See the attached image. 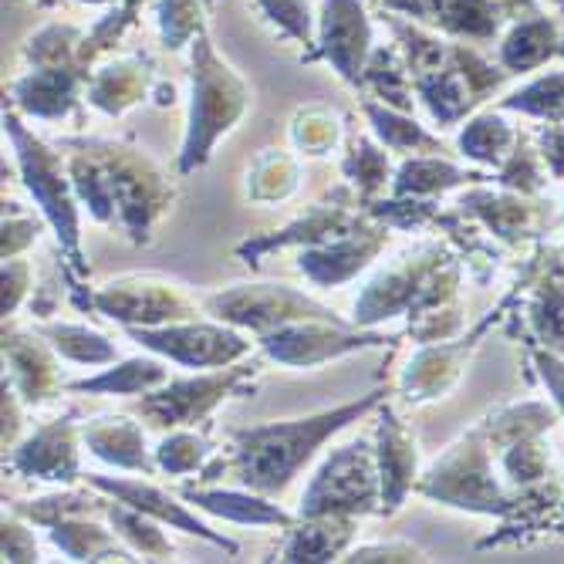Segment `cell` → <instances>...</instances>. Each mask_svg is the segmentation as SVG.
<instances>
[{"label":"cell","mask_w":564,"mask_h":564,"mask_svg":"<svg viewBox=\"0 0 564 564\" xmlns=\"http://www.w3.org/2000/svg\"><path fill=\"white\" fill-rule=\"evenodd\" d=\"M376 402H379V392L366 395L362 402H348V405L328 409V413L307 416V420L240 430L234 436L237 480L258 494H281L328 436H335L358 416H366Z\"/></svg>","instance_id":"6da1fadb"},{"label":"cell","mask_w":564,"mask_h":564,"mask_svg":"<svg viewBox=\"0 0 564 564\" xmlns=\"http://www.w3.org/2000/svg\"><path fill=\"white\" fill-rule=\"evenodd\" d=\"M72 183L98 220H119L139 234L163 214V176L132 149L82 145L72 156Z\"/></svg>","instance_id":"7a4b0ae2"},{"label":"cell","mask_w":564,"mask_h":564,"mask_svg":"<svg viewBox=\"0 0 564 564\" xmlns=\"http://www.w3.org/2000/svg\"><path fill=\"white\" fill-rule=\"evenodd\" d=\"M247 106H250L247 85L224 58H217L207 31H199L193 41V95H189V119L180 152V170L193 173L207 163L220 135H227L243 119Z\"/></svg>","instance_id":"3957f363"},{"label":"cell","mask_w":564,"mask_h":564,"mask_svg":"<svg viewBox=\"0 0 564 564\" xmlns=\"http://www.w3.org/2000/svg\"><path fill=\"white\" fill-rule=\"evenodd\" d=\"M379 500H382V480H379L376 449H369V443H348L325 459V467L301 497V518L369 514Z\"/></svg>","instance_id":"277c9868"},{"label":"cell","mask_w":564,"mask_h":564,"mask_svg":"<svg viewBox=\"0 0 564 564\" xmlns=\"http://www.w3.org/2000/svg\"><path fill=\"white\" fill-rule=\"evenodd\" d=\"M4 129H8V135L14 142L24 186L41 203V210L51 220V227L58 230V240L68 250V258L75 264H82V250H78V203L72 196V186L75 183H68V176L62 170V160H58V152H51L44 142H37L34 135H28L14 116H4Z\"/></svg>","instance_id":"5b68a950"},{"label":"cell","mask_w":564,"mask_h":564,"mask_svg":"<svg viewBox=\"0 0 564 564\" xmlns=\"http://www.w3.org/2000/svg\"><path fill=\"white\" fill-rule=\"evenodd\" d=\"M207 312L227 325L250 328L258 335L278 332L294 322H338L328 307L288 284H237L207 297Z\"/></svg>","instance_id":"8992f818"},{"label":"cell","mask_w":564,"mask_h":564,"mask_svg":"<svg viewBox=\"0 0 564 564\" xmlns=\"http://www.w3.org/2000/svg\"><path fill=\"white\" fill-rule=\"evenodd\" d=\"M129 335L149 348L189 369H214L230 366L250 351V341L224 325H199V322H170V325H129Z\"/></svg>","instance_id":"52a82bcc"},{"label":"cell","mask_w":564,"mask_h":564,"mask_svg":"<svg viewBox=\"0 0 564 564\" xmlns=\"http://www.w3.org/2000/svg\"><path fill=\"white\" fill-rule=\"evenodd\" d=\"M423 494L446 500L453 507L487 510V514L507 507V500L500 497V487L494 484L490 459L477 433L467 436L459 446H453V453L443 456V464L430 470V477L423 480Z\"/></svg>","instance_id":"ba28073f"},{"label":"cell","mask_w":564,"mask_h":564,"mask_svg":"<svg viewBox=\"0 0 564 564\" xmlns=\"http://www.w3.org/2000/svg\"><path fill=\"white\" fill-rule=\"evenodd\" d=\"M95 307L109 318H119L126 325H170V322H189L196 318V307L180 291V284H170L163 278H122L106 284L95 294Z\"/></svg>","instance_id":"9c48e42d"},{"label":"cell","mask_w":564,"mask_h":564,"mask_svg":"<svg viewBox=\"0 0 564 564\" xmlns=\"http://www.w3.org/2000/svg\"><path fill=\"white\" fill-rule=\"evenodd\" d=\"M261 341L274 362L291 366V369H312V366L328 362V358H338L358 348H372L382 341V335L348 332L341 322H294L278 332H268Z\"/></svg>","instance_id":"30bf717a"},{"label":"cell","mask_w":564,"mask_h":564,"mask_svg":"<svg viewBox=\"0 0 564 564\" xmlns=\"http://www.w3.org/2000/svg\"><path fill=\"white\" fill-rule=\"evenodd\" d=\"M250 369H243V366H237V369L220 366L210 376L180 379V382H170L166 389H152L142 399V413L149 420H156L160 426H189L207 416L217 402H224L240 386V379Z\"/></svg>","instance_id":"8fae6325"},{"label":"cell","mask_w":564,"mask_h":564,"mask_svg":"<svg viewBox=\"0 0 564 564\" xmlns=\"http://www.w3.org/2000/svg\"><path fill=\"white\" fill-rule=\"evenodd\" d=\"M322 55L335 65V72L358 85L366 75V55L372 44V24L362 11V0H325L322 8Z\"/></svg>","instance_id":"7c38bea8"},{"label":"cell","mask_w":564,"mask_h":564,"mask_svg":"<svg viewBox=\"0 0 564 564\" xmlns=\"http://www.w3.org/2000/svg\"><path fill=\"white\" fill-rule=\"evenodd\" d=\"M88 480H91L95 490L112 494L116 500L135 507L139 514H145V518H156L160 524L180 528V531L196 534V538H207V541H214L217 547H224V551H230V554L237 551L234 541H227L224 534H214L207 524H199L183 503H176V500H173L166 490H160V487H152V484H145V480H112V477H88Z\"/></svg>","instance_id":"4fadbf2b"},{"label":"cell","mask_w":564,"mask_h":564,"mask_svg":"<svg viewBox=\"0 0 564 564\" xmlns=\"http://www.w3.org/2000/svg\"><path fill=\"white\" fill-rule=\"evenodd\" d=\"M382 243H386V230H369V234L351 230L322 250H307L301 258V271L318 284L348 281L355 271H362L376 258Z\"/></svg>","instance_id":"5bb4252c"},{"label":"cell","mask_w":564,"mask_h":564,"mask_svg":"<svg viewBox=\"0 0 564 564\" xmlns=\"http://www.w3.org/2000/svg\"><path fill=\"white\" fill-rule=\"evenodd\" d=\"M14 467L41 480H75L78 446L68 423H51L37 430L21 449H14Z\"/></svg>","instance_id":"9a60e30c"},{"label":"cell","mask_w":564,"mask_h":564,"mask_svg":"<svg viewBox=\"0 0 564 564\" xmlns=\"http://www.w3.org/2000/svg\"><path fill=\"white\" fill-rule=\"evenodd\" d=\"M433 253H420V258H405L399 268H392L389 274H382L379 281H372V288L362 294L355 307V322L358 325H372V322H382L389 315H395L399 307H405L413 301V294L420 291V284L430 278L433 271Z\"/></svg>","instance_id":"2e32d148"},{"label":"cell","mask_w":564,"mask_h":564,"mask_svg":"<svg viewBox=\"0 0 564 564\" xmlns=\"http://www.w3.org/2000/svg\"><path fill=\"white\" fill-rule=\"evenodd\" d=\"M88 449L106 459V464H116L122 470H139V474H152V459L145 453V433L139 423L126 420V416H106V420H91L82 430Z\"/></svg>","instance_id":"e0dca14e"},{"label":"cell","mask_w":564,"mask_h":564,"mask_svg":"<svg viewBox=\"0 0 564 564\" xmlns=\"http://www.w3.org/2000/svg\"><path fill=\"white\" fill-rule=\"evenodd\" d=\"M379 480H382V503L386 510H395L405 494L413 490V477H416V446L405 436V430L386 413V420L379 423Z\"/></svg>","instance_id":"ac0fdd59"},{"label":"cell","mask_w":564,"mask_h":564,"mask_svg":"<svg viewBox=\"0 0 564 564\" xmlns=\"http://www.w3.org/2000/svg\"><path fill=\"white\" fill-rule=\"evenodd\" d=\"M186 500H193L199 510L207 514H217L224 521H237V524H291V514L271 500H264L258 490H186Z\"/></svg>","instance_id":"d6986e66"},{"label":"cell","mask_w":564,"mask_h":564,"mask_svg":"<svg viewBox=\"0 0 564 564\" xmlns=\"http://www.w3.org/2000/svg\"><path fill=\"white\" fill-rule=\"evenodd\" d=\"M78 75L72 68H37L14 85L18 106L41 119H62L75 101Z\"/></svg>","instance_id":"ffe728a7"},{"label":"cell","mask_w":564,"mask_h":564,"mask_svg":"<svg viewBox=\"0 0 564 564\" xmlns=\"http://www.w3.org/2000/svg\"><path fill=\"white\" fill-rule=\"evenodd\" d=\"M307 524L297 528L284 544V561H332L351 541L355 521L351 514H322L304 518Z\"/></svg>","instance_id":"44dd1931"},{"label":"cell","mask_w":564,"mask_h":564,"mask_svg":"<svg viewBox=\"0 0 564 564\" xmlns=\"http://www.w3.org/2000/svg\"><path fill=\"white\" fill-rule=\"evenodd\" d=\"M4 355H8L11 376L21 386L24 399H31V402L51 399V392L58 389V372H55V362H51V355L34 338L4 335Z\"/></svg>","instance_id":"7402d4cb"},{"label":"cell","mask_w":564,"mask_h":564,"mask_svg":"<svg viewBox=\"0 0 564 564\" xmlns=\"http://www.w3.org/2000/svg\"><path fill=\"white\" fill-rule=\"evenodd\" d=\"M170 379V369L156 358H129V362L101 372L95 379H85V382H75L72 389L75 392H106V395H135V392H152L166 386Z\"/></svg>","instance_id":"603a6c76"},{"label":"cell","mask_w":564,"mask_h":564,"mask_svg":"<svg viewBox=\"0 0 564 564\" xmlns=\"http://www.w3.org/2000/svg\"><path fill=\"white\" fill-rule=\"evenodd\" d=\"M51 538L55 544L75 557V561H101V557H126V551L116 544L112 534H106L98 524H88L85 514L82 518H65L58 524H51Z\"/></svg>","instance_id":"cb8c5ba5"},{"label":"cell","mask_w":564,"mask_h":564,"mask_svg":"<svg viewBox=\"0 0 564 564\" xmlns=\"http://www.w3.org/2000/svg\"><path fill=\"white\" fill-rule=\"evenodd\" d=\"M41 335L51 341V348H55L62 358H68V362H78V366L116 362V345L82 325H47V328H41Z\"/></svg>","instance_id":"d4e9b609"},{"label":"cell","mask_w":564,"mask_h":564,"mask_svg":"<svg viewBox=\"0 0 564 564\" xmlns=\"http://www.w3.org/2000/svg\"><path fill=\"white\" fill-rule=\"evenodd\" d=\"M142 95H145V75L129 62L98 72V78L91 82V91H88V98L95 101V106L112 112V116L135 106Z\"/></svg>","instance_id":"484cf974"},{"label":"cell","mask_w":564,"mask_h":564,"mask_svg":"<svg viewBox=\"0 0 564 564\" xmlns=\"http://www.w3.org/2000/svg\"><path fill=\"white\" fill-rule=\"evenodd\" d=\"M109 518H112V528L135 547V551H142L145 557H170L173 554V544L163 538V531L152 524V521H145V514H139L135 507H129V503H112L109 507Z\"/></svg>","instance_id":"4316f807"},{"label":"cell","mask_w":564,"mask_h":564,"mask_svg":"<svg viewBox=\"0 0 564 564\" xmlns=\"http://www.w3.org/2000/svg\"><path fill=\"white\" fill-rule=\"evenodd\" d=\"M366 112H369L376 132L382 135V142H386L389 149H413V152L430 149V152H443V145H440L430 132H423L413 119H402V116H395L392 109L376 106V101H366Z\"/></svg>","instance_id":"83f0119b"},{"label":"cell","mask_w":564,"mask_h":564,"mask_svg":"<svg viewBox=\"0 0 564 564\" xmlns=\"http://www.w3.org/2000/svg\"><path fill=\"white\" fill-rule=\"evenodd\" d=\"M338 132H341V122L332 109L325 106H312V109H304L297 119H294V145L301 152H307V156H322V152L335 149L338 142Z\"/></svg>","instance_id":"f1b7e54d"},{"label":"cell","mask_w":564,"mask_h":564,"mask_svg":"<svg viewBox=\"0 0 564 564\" xmlns=\"http://www.w3.org/2000/svg\"><path fill=\"white\" fill-rule=\"evenodd\" d=\"M470 180L464 170H456L449 163H440V160H413L399 170V183H395V193L405 196V193H440V189H449L456 183Z\"/></svg>","instance_id":"f546056e"},{"label":"cell","mask_w":564,"mask_h":564,"mask_svg":"<svg viewBox=\"0 0 564 564\" xmlns=\"http://www.w3.org/2000/svg\"><path fill=\"white\" fill-rule=\"evenodd\" d=\"M294 186H297V166L288 156L268 152V156L258 160V166H253L247 193L253 199H284Z\"/></svg>","instance_id":"4dcf8cb0"},{"label":"cell","mask_w":564,"mask_h":564,"mask_svg":"<svg viewBox=\"0 0 564 564\" xmlns=\"http://www.w3.org/2000/svg\"><path fill=\"white\" fill-rule=\"evenodd\" d=\"M207 456H210V449H207V443H203L196 433H173L170 440H163L160 443V449H156V464L166 470V474H193V470H199L203 464H207Z\"/></svg>","instance_id":"1f68e13d"},{"label":"cell","mask_w":564,"mask_h":564,"mask_svg":"<svg viewBox=\"0 0 564 564\" xmlns=\"http://www.w3.org/2000/svg\"><path fill=\"white\" fill-rule=\"evenodd\" d=\"M507 142H510L507 126L500 119H494V116H484V119L467 126L464 139H459V149H464V156H470V160L494 163V160H500V152L507 149Z\"/></svg>","instance_id":"d6a6232c"},{"label":"cell","mask_w":564,"mask_h":564,"mask_svg":"<svg viewBox=\"0 0 564 564\" xmlns=\"http://www.w3.org/2000/svg\"><path fill=\"white\" fill-rule=\"evenodd\" d=\"M547 55H551V24H544V21L521 28L503 47V62L510 68H531Z\"/></svg>","instance_id":"836d02e7"},{"label":"cell","mask_w":564,"mask_h":564,"mask_svg":"<svg viewBox=\"0 0 564 564\" xmlns=\"http://www.w3.org/2000/svg\"><path fill=\"white\" fill-rule=\"evenodd\" d=\"M261 11L294 41L312 44V11H307V0H258Z\"/></svg>","instance_id":"e575fe53"},{"label":"cell","mask_w":564,"mask_h":564,"mask_svg":"<svg viewBox=\"0 0 564 564\" xmlns=\"http://www.w3.org/2000/svg\"><path fill=\"white\" fill-rule=\"evenodd\" d=\"M345 173L355 176V183L362 186L366 193L379 189L389 176V160H386V152L376 149L372 142H358L355 152H351V160L345 163Z\"/></svg>","instance_id":"d590c367"},{"label":"cell","mask_w":564,"mask_h":564,"mask_svg":"<svg viewBox=\"0 0 564 564\" xmlns=\"http://www.w3.org/2000/svg\"><path fill=\"white\" fill-rule=\"evenodd\" d=\"M34 557H37V544L28 534V528L4 518V561H34Z\"/></svg>","instance_id":"8d00e7d4"},{"label":"cell","mask_w":564,"mask_h":564,"mask_svg":"<svg viewBox=\"0 0 564 564\" xmlns=\"http://www.w3.org/2000/svg\"><path fill=\"white\" fill-rule=\"evenodd\" d=\"M28 291V268L14 258L4 261V315H11Z\"/></svg>","instance_id":"74e56055"},{"label":"cell","mask_w":564,"mask_h":564,"mask_svg":"<svg viewBox=\"0 0 564 564\" xmlns=\"http://www.w3.org/2000/svg\"><path fill=\"white\" fill-rule=\"evenodd\" d=\"M348 561H420V551L413 544H376L351 551Z\"/></svg>","instance_id":"f35d334b"},{"label":"cell","mask_w":564,"mask_h":564,"mask_svg":"<svg viewBox=\"0 0 564 564\" xmlns=\"http://www.w3.org/2000/svg\"><path fill=\"white\" fill-rule=\"evenodd\" d=\"M34 224L31 220H4V261L14 258L21 247H28L34 240Z\"/></svg>","instance_id":"ab89813d"},{"label":"cell","mask_w":564,"mask_h":564,"mask_svg":"<svg viewBox=\"0 0 564 564\" xmlns=\"http://www.w3.org/2000/svg\"><path fill=\"white\" fill-rule=\"evenodd\" d=\"M538 325L544 338L564 345V294H554V301L547 304V315H538Z\"/></svg>","instance_id":"60d3db41"},{"label":"cell","mask_w":564,"mask_h":564,"mask_svg":"<svg viewBox=\"0 0 564 564\" xmlns=\"http://www.w3.org/2000/svg\"><path fill=\"white\" fill-rule=\"evenodd\" d=\"M538 366H541V376L551 386L557 405L564 409V362H561V358H554V355H547V351H538Z\"/></svg>","instance_id":"b9f144b4"}]
</instances>
